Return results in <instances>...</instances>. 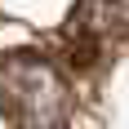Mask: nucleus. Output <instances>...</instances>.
I'll use <instances>...</instances> for the list:
<instances>
[{"label": "nucleus", "mask_w": 129, "mask_h": 129, "mask_svg": "<svg viewBox=\"0 0 129 129\" xmlns=\"http://www.w3.org/2000/svg\"><path fill=\"white\" fill-rule=\"evenodd\" d=\"M0 116L13 129H67L71 85L45 53L13 49L0 58Z\"/></svg>", "instance_id": "nucleus-1"}, {"label": "nucleus", "mask_w": 129, "mask_h": 129, "mask_svg": "<svg viewBox=\"0 0 129 129\" xmlns=\"http://www.w3.org/2000/svg\"><path fill=\"white\" fill-rule=\"evenodd\" d=\"M120 40H129V0H76L58 31L62 58L76 71L98 67L103 53Z\"/></svg>", "instance_id": "nucleus-2"}]
</instances>
